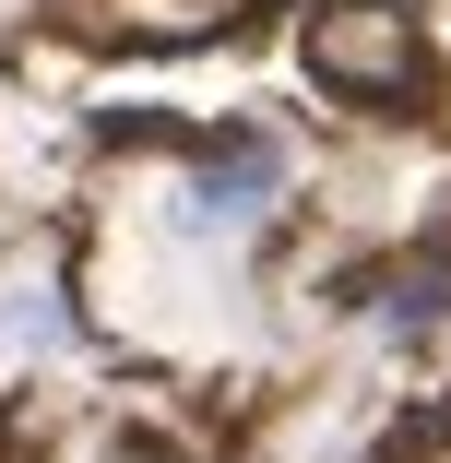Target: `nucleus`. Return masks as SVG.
Instances as JSON below:
<instances>
[{"instance_id":"nucleus-2","label":"nucleus","mask_w":451,"mask_h":463,"mask_svg":"<svg viewBox=\"0 0 451 463\" xmlns=\"http://www.w3.org/2000/svg\"><path fill=\"white\" fill-rule=\"evenodd\" d=\"M333 321L369 345L381 368H428V356L451 345V250L416 238V250L356 261V273H344V298H333Z\"/></svg>"},{"instance_id":"nucleus-1","label":"nucleus","mask_w":451,"mask_h":463,"mask_svg":"<svg viewBox=\"0 0 451 463\" xmlns=\"http://www.w3.org/2000/svg\"><path fill=\"white\" fill-rule=\"evenodd\" d=\"M297 203H309V131L286 108H214L143 166V226L202 273H249L297 226Z\"/></svg>"},{"instance_id":"nucleus-3","label":"nucleus","mask_w":451,"mask_h":463,"mask_svg":"<svg viewBox=\"0 0 451 463\" xmlns=\"http://www.w3.org/2000/svg\"><path fill=\"white\" fill-rule=\"evenodd\" d=\"M309 71L356 108H392V96H416L428 36H416L404 0H309Z\"/></svg>"},{"instance_id":"nucleus-4","label":"nucleus","mask_w":451,"mask_h":463,"mask_svg":"<svg viewBox=\"0 0 451 463\" xmlns=\"http://www.w3.org/2000/svg\"><path fill=\"white\" fill-rule=\"evenodd\" d=\"M71 356H96V298L60 250H24L0 273V381H48Z\"/></svg>"}]
</instances>
